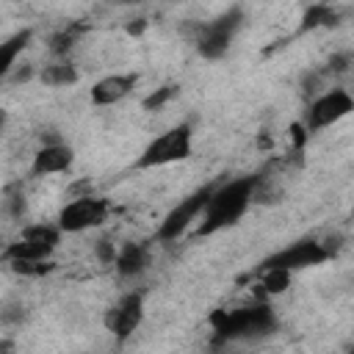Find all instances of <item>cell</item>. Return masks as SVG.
<instances>
[{"mask_svg":"<svg viewBox=\"0 0 354 354\" xmlns=\"http://www.w3.org/2000/svg\"><path fill=\"white\" fill-rule=\"evenodd\" d=\"M348 354H354V348H351V351H348Z\"/></svg>","mask_w":354,"mask_h":354,"instance_id":"obj_23","label":"cell"},{"mask_svg":"<svg viewBox=\"0 0 354 354\" xmlns=\"http://www.w3.org/2000/svg\"><path fill=\"white\" fill-rule=\"evenodd\" d=\"M108 216V202L105 199H97V196H80L75 202H69L61 216H58V230L64 232H80V230H88V227H97L102 224Z\"/></svg>","mask_w":354,"mask_h":354,"instance_id":"obj_7","label":"cell"},{"mask_svg":"<svg viewBox=\"0 0 354 354\" xmlns=\"http://www.w3.org/2000/svg\"><path fill=\"white\" fill-rule=\"evenodd\" d=\"M260 288H263V293H282V290H288L290 288V271L266 268L263 279H260Z\"/></svg>","mask_w":354,"mask_h":354,"instance_id":"obj_16","label":"cell"},{"mask_svg":"<svg viewBox=\"0 0 354 354\" xmlns=\"http://www.w3.org/2000/svg\"><path fill=\"white\" fill-rule=\"evenodd\" d=\"M136 80H138L136 75H108L91 86V102L94 105H113L130 94Z\"/></svg>","mask_w":354,"mask_h":354,"instance_id":"obj_10","label":"cell"},{"mask_svg":"<svg viewBox=\"0 0 354 354\" xmlns=\"http://www.w3.org/2000/svg\"><path fill=\"white\" fill-rule=\"evenodd\" d=\"M72 39H75V33H58L55 39H53V50L55 53H64V50H69V44H72Z\"/></svg>","mask_w":354,"mask_h":354,"instance_id":"obj_20","label":"cell"},{"mask_svg":"<svg viewBox=\"0 0 354 354\" xmlns=\"http://www.w3.org/2000/svg\"><path fill=\"white\" fill-rule=\"evenodd\" d=\"M174 94H177V86H163V88H158L155 94H149V97L144 100V108H147V111L160 108V105H166V102H169Z\"/></svg>","mask_w":354,"mask_h":354,"instance_id":"obj_19","label":"cell"},{"mask_svg":"<svg viewBox=\"0 0 354 354\" xmlns=\"http://www.w3.org/2000/svg\"><path fill=\"white\" fill-rule=\"evenodd\" d=\"M254 188H257L254 177H241V180H232L221 188H213V196H210L205 216H202V224H199V235H213V232L235 224L241 218V213L249 207Z\"/></svg>","mask_w":354,"mask_h":354,"instance_id":"obj_1","label":"cell"},{"mask_svg":"<svg viewBox=\"0 0 354 354\" xmlns=\"http://www.w3.org/2000/svg\"><path fill=\"white\" fill-rule=\"evenodd\" d=\"M210 196H213V185H205V188L194 191L191 196H185V199H183V202L163 218V224L158 227V241H174L177 235H183L185 227H188V224L207 207Z\"/></svg>","mask_w":354,"mask_h":354,"instance_id":"obj_5","label":"cell"},{"mask_svg":"<svg viewBox=\"0 0 354 354\" xmlns=\"http://www.w3.org/2000/svg\"><path fill=\"white\" fill-rule=\"evenodd\" d=\"M28 41H30V30H19V33H14V36L0 47V72H8V69H11L17 53L25 50Z\"/></svg>","mask_w":354,"mask_h":354,"instance_id":"obj_14","label":"cell"},{"mask_svg":"<svg viewBox=\"0 0 354 354\" xmlns=\"http://www.w3.org/2000/svg\"><path fill=\"white\" fill-rule=\"evenodd\" d=\"M144 266H147V252H144V246H138V243H127V246H122V252L116 254V271H119L122 277H136V274L144 271Z\"/></svg>","mask_w":354,"mask_h":354,"instance_id":"obj_12","label":"cell"},{"mask_svg":"<svg viewBox=\"0 0 354 354\" xmlns=\"http://www.w3.org/2000/svg\"><path fill=\"white\" fill-rule=\"evenodd\" d=\"M8 266L17 274H25V277H41V274H50L53 271V263L50 260H41V263H36V260H11Z\"/></svg>","mask_w":354,"mask_h":354,"instance_id":"obj_18","label":"cell"},{"mask_svg":"<svg viewBox=\"0 0 354 354\" xmlns=\"http://www.w3.org/2000/svg\"><path fill=\"white\" fill-rule=\"evenodd\" d=\"M213 326H216V343L238 340V337H260L268 335L277 321L271 307H249V310H218L213 313Z\"/></svg>","mask_w":354,"mask_h":354,"instance_id":"obj_2","label":"cell"},{"mask_svg":"<svg viewBox=\"0 0 354 354\" xmlns=\"http://www.w3.org/2000/svg\"><path fill=\"white\" fill-rule=\"evenodd\" d=\"M335 19H337V14H335L332 8H326V6H313V8H307V14H304V19H301V30H310V28H318V25H337Z\"/></svg>","mask_w":354,"mask_h":354,"instance_id":"obj_17","label":"cell"},{"mask_svg":"<svg viewBox=\"0 0 354 354\" xmlns=\"http://www.w3.org/2000/svg\"><path fill=\"white\" fill-rule=\"evenodd\" d=\"M97 254H100L102 263H111V260L116 263V252H113V246H111L108 241H100V243H97Z\"/></svg>","mask_w":354,"mask_h":354,"instance_id":"obj_21","label":"cell"},{"mask_svg":"<svg viewBox=\"0 0 354 354\" xmlns=\"http://www.w3.org/2000/svg\"><path fill=\"white\" fill-rule=\"evenodd\" d=\"M141 315H144V304H141V296L138 293H127L122 296L105 315V326L108 332H113L119 340H127L138 324H141Z\"/></svg>","mask_w":354,"mask_h":354,"instance_id":"obj_9","label":"cell"},{"mask_svg":"<svg viewBox=\"0 0 354 354\" xmlns=\"http://www.w3.org/2000/svg\"><path fill=\"white\" fill-rule=\"evenodd\" d=\"M238 25H241V11H238V8H232V11L221 14L218 19L207 22V25L199 30V36H196V50H199V55H205V58H221V55L227 53L230 41H232Z\"/></svg>","mask_w":354,"mask_h":354,"instance_id":"obj_4","label":"cell"},{"mask_svg":"<svg viewBox=\"0 0 354 354\" xmlns=\"http://www.w3.org/2000/svg\"><path fill=\"white\" fill-rule=\"evenodd\" d=\"M50 252H53V246H44V243L19 238L17 243H11V246L6 249V260H8V263H11V260H36V263H41V260L50 257Z\"/></svg>","mask_w":354,"mask_h":354,"instance_id":"obj_13","label":"cell"},{"mask_svg":"<svg viewBox=\"0 0 354 354\" xmlns=\"http://www.w3.org/2000/svg\"><path fill=\"white\" fill-rule=\"evenodd\" d=\"M72 149L64 144H47L33 158V174H58L72 166Z\"/></svg>","mask_w":354,"mask_h":354,"instance_id":"obj_11","label":"cell"},{"mask_svg":"<svg viewBox=\"0 0 354 354\" xmlns=\"http://www.w3.org/2000/svg\"><path fill=\"white\" fill-rule=\"evenodd\" d=\"M41 80L47 86H72L77 80V72L72 64H50V66H44Z\"/></svg>","mask_w":354,"mask_h":354,"instance_id":"obj_15","label":"cell"},{"mask_svg":"<svg viewBox=\"0 0 354 354\" xmlns=\"http://www.w3.org/2000/svg\"><path fill=\"white\" fill-rule=\"evenodd\" d=\"M351 111H354V97L346 94L343 88H332V91L321 94L310 105V111H307V130H321V127L348 116Z\"/></svg>","mask_w":354,"mask_h":354,"instance_id":"obj_8","label":"cell"},{"mask_svg":"<svg viewBox=\"0 0 354 354\" xmlns=\"http://www.w3.org/2000/svg\"><path fill=\"white\" fill-rule=\"evenodd\" d=\"M144 25H147L144 19H136V25H127V33H141V30H144Z\"/></svg>","mask_w":354,"mask_h":354,"instance_id":"obj_22","label":"cell"},{"mask_svg":"<svg viewBox=\"0 0 354 354\" xmlns=\"http://www.w3.org/2000/svg\"><path fill=\"white\" fill-rule=\"evenodd\" d=\"M188 155H191V127L177 124V127L166 130L163 136H158L155 141H149V147L138 158V169L177 163V160H185Z\"/></svg>","mask_w":354,"mask_h":354,"instance_id":"obj_3","label":"cell"},{"mask_svg":"<svg viewBox=\"0 0 354 354\" xmlns=\"http://www.w3.org/2000/svg\"><path fill=\"white\" fill-rule=\"evenodd\" d=\"M329 257V249L313 238H304V241H296L293 246L271 254L268 260H263V268H282V271H296V268H307V266H318Z\"/></svg>","mask_w":354,"mask_h":354,"instance_id":"obj_6","label":"cell"}]
</instances>
